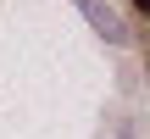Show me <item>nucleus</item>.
<instances>
[{"label":"nucleus","instance_id":"1","mask_svg":"<svg viewBox=\"0 0 150 139\" xmlns=\"http://www.w3.org/2000/svg\"><path fill=\"white\" fill-rule=\"evenodd\" d=\"M72 6L89 17V28H95L100 39H111V45H128V22H122V17H117L106 0H72Z\"/></svg>","mask_w":150,"mask_h":139},{"label":"nucleus","instance_id":"2","mask_svg":"<svg viewBox=\"0 0 150 139\" xmlns=\"http://www.w3.org/2000/svg\"><path fill=\"white\" fill-rule=\"evenodd\" d=\"M117 139H134V134H117Z\"/></svg>","mask_w":150,"mask_h":139},{"label":"nucleus","instance_id":"3","mask_svg":"<svg viewBox=\"0 0 150 139\" xmlns=\"http://www.w3.org/2000/svg\"><path fill=\"white\" fill-rule=\"evenodd\" d=\"M134 6H145V0H134Z\"/></svg>","mask_w":150,"mask_h":139}]
</instances>
